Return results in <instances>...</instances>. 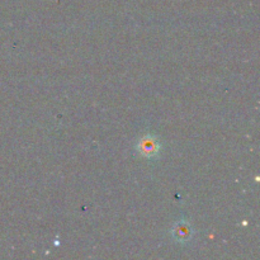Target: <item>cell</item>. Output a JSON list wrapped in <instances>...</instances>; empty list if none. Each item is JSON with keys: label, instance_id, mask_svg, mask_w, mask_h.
<instances>
[{"label": "cell", "instance_id": "1", "mask_svg": "<svg viewBox=\"0 0 260 260\" xmlns=\"http://www.w3.org/2000/svg\"><path fill=\"white\" fill-rule=\"evenodd\" d=\"M137 150H139L140 155H142L144 157H156L160 154L161 145L156 136L146 135L140 139L139 144H137Z\"/></svg>", "mask_w": 260, "mask_h": 260}, {"label": "cell", "instance_id": "2", "mask_svg": "<svg viewBox=\"0 0 260 260\" xmlns=\"http://www.w3.org/2000/svg\"><path fill=\"white\" fill-rule=\"evenodd\" d=\"M172 236L178 243H188L193 236V229L187 221H179L172 229Z\"/></svg>", "mask_w": 260, "mask_h": 260}]
</instances>
